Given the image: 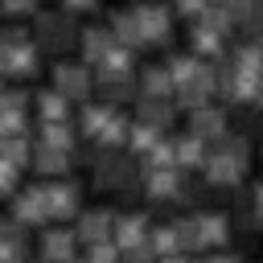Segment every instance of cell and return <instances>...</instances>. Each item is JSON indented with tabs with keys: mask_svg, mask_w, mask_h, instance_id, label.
<instances>
[{
	"mask_svg": "<svg viewBox=\"0 0 263 263\" xmlns=\"http://www.w3.org/2000/svg\"><path fill=\"white\" fill-rule=\"evenodd\" d=\"M251 173V140L238 136V132H226L218 144H210L205 152V164H201V177L210 189H242Z\"/></svg>",
	"mask_w": 263,
	"mask_h": 263,
	"instance_id": "1",
	"label": "cell"
},
{
	"mask_svg": "<svg viewBox=\"0 0 263 263\" xmlns=\"http://www.w3.org/2000/svg\"><path fill=\"white\" fill-rule=\"evenodd\" d=\"M99 193H132L140 185V160L123 148H99V156L86 164Z\"/></svg>",
	"mask_w": 263,
	"mask_h": 263,
	"instance_id": "2",
	"label": "cell"
},
{
	"mask_svg": "<svg viewBox=\"0 0 263 263\" xmlns=\"http://www.w3.org/2000/svg\"><path fill=\"white\" fill-rule=\"evenodd\" d=\"M37 53H49V58H66V49L78 41V21L62 8L53 12H33V37Z\"/></svg>",
	"mask_w": 263,
	"mask_h": 263,
	"instance_id": "3",
	"label": "cell"
},
{
	"mask_svg": "<svg viewBox=\"0 0 263 263\" xmlns=\"http://www.w3.org/2000/svg\"><path fill=\"white\" fill-rule=\"evenodd\" d=\"M140 189L152 205H189V177L177 168H140Z\"/></svg>",
	"mask_w": 263,
	"mask_h": 263,
	"instance_id": "4",
	"label": "cell"
},
{
	"mask_svg": "<svg viewBox=\"0 0 263 263\" xmlns=\"http://www.w3.org/2000/svg\"><path fill=\"white\" fill-rule=\"evenodd\" d=\"M132 16H136V29H140L144 45H160L164 49L173 41V8L164 0H136Z\"/></svg>",
	"mask_w": 263,
	"mask_h": 263,
	"instance_id": "5",
	"label": "cell"
},
{
	"mask_svg": "<svg viewBox=\"0 0 263 263\" xmlns=\"http://www.w3.org/2000/svg\"><path fill=\"white\" fill-rule=\"evenodd\" d=\"M0 74H4V78H16V82H29V78L41 74V53H37V45L29 41L25 29H16L12 41H8V49L0 53Z\"/></svg>",
	"mask_w": 263,
	"mask_h": 263,
	"instance_id": "6",
	"label": "cell"
},
{
	"mask_svg": "<svg viewBox=\"0 0 263 263\" xmlns=\"http://www.w3.org/2000/svg\"><path fill=\"white\" fill-rule=\"evenodd\" d=\"M41 193H45L49 222H74V214L82 210V197H86L82 185L74 181V173H70V177H53V181H45Z\"/></svg>",
	"mask_w": 263,
	"mask_h": 263,
	"instance_id": "7",
	"label": "cell"
},
{
	"mask_svg": "<svg viewBox=\"0 0 263 263\" xmlns=\"http://www.w3.org/2000/svg\"><path fill=\"white\" fill-rule=\"evenodd\" d=\"M78 255H82V247H78L70 222H49L37 230V259L41 263H74Z\"/></svg>",
	"mask_w": 263,
	"mask_h": 263,
	"instance_id": "8",
	"label": "cell"
},
{
	"mask_svg": "<svg viewBox=\"0 0 263 263\" xmlns=\"http://www.w3.org/2000/svg\"><path fill=\"white\" fill-rule=\"evenodd\" d=\"M66 103H86L90 99V90H95V74H90V66H82V62H70V58H58L53 62V82H49Z\"/></svg>",
	"mask_w": 263,
	"mask_h": 263,
	"instance_id": "9",
	"label": "cell"
},
{
	"mask_svg": "<svg viewBox=\"0 0 263 263\" xmlns=\"http://www.w3.org/2000/svg\"><path fill=\"white\" fill-rule=\"evenodd\" d=\"M8 218L21 226V230H41V226H49V210H45V193H41V185H21L12 197H8Z\"/></svg>",
	"mask_w": 263,
	"mask_h": 263,
	"instance_id": "10",
	"label": "cell"
},
{
	"mask_svg": "<svg viewBox=\"0 0 263 263\" xmlns=\"http://www.w3.org/2000/svg\"><path fill=\"white\" fill-rule=\"evenodd\" d=\"M226 132H230V119H226V107H222V103H201V107L185 111V136L201 140L205 148L218 144Z\"/></svg>",
	"mask_w": 263,
	"mask_h": 263,
	"instance_id": "11",
	"label": "cell"
},
{
	"mask_svg": "<svg viewBox=\"0 0 263 263\" xmlns=\"http://www.w3.org/2000/svg\"><path fill=\"white\" fill-rule=\"evenodd\" d=\"M111 222H115V210L111 205H82L70 222L78 247H95V242H107L111 238Z\"/></svg>",
	"mask_w": 263,
	"mask_h": 263,
	"instance_id": "12",
	"label": "cell"
},
{
	"mask_svg": "<svg viewBox=\"0 0 263 263\" xmlns=\"http://www.w3.org/2000/svg\"><path fill=\"white\" fill-rule=\"evenodd\" d=\"M189 214H193V222H197L201 251H226V247H230V234H234L230 214H222V210H189Z\"/></svg>",
	"mask_w": 263,
	"mask_h": 263,
	"instance_id": "13",
	"label": "cell"
},
{
	"mask_svg": "<svg viewBox=\"0 0 263 263\" xmlns=\"http://www.w3.org/2000/svg\"><path fill=\"white\" fill-rule=\"evenodd\" d=\"M230 226L242 230V234H259V226H263V185H247V189L234 197Z\"/></svg>",
	"mask_w": 263,
	"mask_h": 263,
	"instance_id": "14",
	"label": "cell"
},
{
	"mask_svg": "<svg viewBox=\"0 0 263 263\" xmlns=\"http://www.w3.org/2000/svg\"><path fill=\"white\" fill-rule=\"evenodd\" d=\"M148 226H152V218H148L144 210H115L111 242H115L119 251H127V247H136V242H144V238H148Z\"/></svg>",
	"mask_w": 263,
	"mask_h": 263,
	"instance_id": "15",
	"label": "cell"
},
{
	"mask_svg": "<svg viewBox=\"0 0 263 263\" xmlns=\"http://www.w3.org/2000/svg\"><path fill=\"white\" fill-rule=\"evenodd\" d=\"M132 119L164 136V132H173V123H177V107H173V99H148V95H136V115H132Z\"/></svg>",
	"mask_w": 263,
	"mask_h": 263,
	"instance_id": "16",
	"label": "cell"
},
{
	"mask_svg": "<svg viewBox=\"0 0 263 263\" xmlns=\"http://www.w3.org/2000/svg\"><path fill=\"white\" fill-rule=\"evenodd\" d=\"M74 156H78V152H62V148L33 144L29 168H33V173H41L45 181H53V177H70V173H74Z\"/></svg>",
	"mask_w": 263,
	"mask_h": 263,
	"instance_id": "17",
	"label": "cell"
},
{
	"mask_svg": "<svg viewBox=\"0 0 263 263\" xmlns=\"http://www.w3.org/2000/svg\"><path fill=\"white\" fill-rule=\"evenodd\" d=\"M205 152H210V148H205L201 140H193V136H185V132L173 136V168H177V173H185V177H189V173H201Z\"/></svg>",
	"mask_w": 263,
	"mask_h": 263,
	"instance_id": "18",
	"label": "cell"
},
{
	"mask_svg": "<svg viewBox=\"0 0 263 263\" xmlns=\"http://www.w3.org/2000/svg\"><path fill=\"white\" fill-rule=\"evenodd\" d=\"M90 74H95V78H132V74H136V53L123 49V45H111V49L90 66Z\"/></svg>",
	"mask_w": 263,
	"mask_h": 263,
	"instance_id": "19",
	"label": "cell"
},
{
	"mask_svg": "<svg viewBox=\"0 0 263 263\" xmlns=\"http://www.w3.org/2000/svg\"><path fill=\"white\" fill-rule=\"evenodd\" d=\"M37 144H45V148H62V152H78V127H74V119H49V123H37Z\"/></svg>",
	"mask_w": 263,
	"mask_h": 263,
	"instance_id": "20",
	"label": "cell"
},
{
	"mask_svg": "<svg viewBox=\"0 0 263 263\" xmlns=\"http://www.w3.org/2000/svg\"><path fill=\"white\" fill-rule=\"evenodd\" d=\"M132 78H136V95H148V99H173V82H168V74H164L160 62L140 66Z\"/></svg>",
	"mask_w": 263,
	"mask_h": 263,
	"instance_id": "21",
	"label": "cell"
},
{
	"mask_svg": "<svg viewBox=\"0 0 263 263\" xmlns=\"http://www.w3.org/2000/svg\"><path fill=\"white\" fill-rule=\"evenodd\" d=\"M185 53H193L197 62H222L226 58V41L218 33L201 29V25H189V49Z\"/></svg>",
	"mask_w": 263,
	"mask_h": 263,
	"instance_id": "22",
	"label": "cell"
},
{
	"mask_svg": "<svg viewBox=\"0 0 263 263\" xmlns=\"http://www.w3.org/2000/svg\"><path fill=\"white\" fill-rule=\"evenodd\" d=\"M78 49H82V66H95L115 41H111V33H107V25H90V29H78V41H74Z\"/></svg>",
	"mask_w": 263,
	"mask_h": 263,
	"instance_id": "23",
	"label": "cell"
},
{
	"mask_svg": "<svg viewBox=\"0 0 263 263\" xmlns=\"http://www.w3.org/2000/svg\"><path fill=\"white\" fill-rule=\"evenodd\" d=\"M107 33H111V41L115 45H123V49H144V41H140V29H136V16H132V8H119L111 21H107Z\"/></svg>",
	"mask_w": 263,
	"mask_h": 263,
	"instance_id": "24",
	"label": "cell"
},
{
	"mask_svg": "<svg viewBox=\"0 0 263 263\" xmlns=\"http://www.w3.org/2000/svg\"><path fill=\"white\" fill-rule=\"evenodd\" d=\"M255 103H259V74L234 70V78H230V90H226V103H222V107H255Z\"/></svg>",
	"mask_w": 263,
	"mask_h": 263,
	"instance_id": "25",
	"label": "cell"
},
{
	"mask_svg": "<svg viewBox=\"0 0 263 263\" xmlns=\"http://www.w3.org/2000/svg\"><path fill=\"white\" fill-rule=\"evenodd\" d=\"M173 226V242H177V255H201V234H197V222L193 214H181V218H168Z\"/></svg>",
	"mask_w": 263,
	"mask_h": 263,
	"instance_id": "26",
	"label": "cell"
},
{
	"mask_svg": "<svg viewBox=\"0 0 263 263\" xmlns=\"http://www.w3.org/2000/svg\"><path fill=\"white\" fill-rule=\"evenodd\" d=\"M29 107L37 111V119H41V123H49V119H70V107H74V103H66L53 86H45V90H37V95H33V103H29Z\"/></svg>",
	"mask_w": 263,
	"mask_h": 263,
	"instance_id": "27",
	"label": "cell"
},
{
	"mask_svg": "<svg viewBox=\"0 0 263 263\" xmlns=\"http://www.w3.org/2000/svg\"><path fill=\"white\" fill-rule=\"evenodd\" d=\"M95 90H99V103L119 107L136 99V78H95Z\"/></svg>",
	"mask_w": 263,
	"mask_h": 263,
	"instance_id": "28",
	"label": "cell"
},
{
	"mask_svg": "<svg viewBox=\"0 0 263 263\" xmlns=\"http://www.w3.org/2000/svg\"><path fill=\"white\" fill-rule=\"evenodd\" d=\"M127 127H132V119L115 107L111 115H107V123L99 127V136L90 140V144H99V148H123V140H127Z\"/></svg>",
	"mask_w": 263,
	"mask_h": 263,
	"instance_id": "29",
	"label": "cell"
},
{
	"mask_svg": "<svg viewBox=\"0 0 263 263\" xmlns=\"http://www.w3.org/2000/svg\"><path fill=\"white\" fill-rule=\"evenodd\" d=\"M234 70H247V74H259L263 66V53H259V41L255 37H242L238 45H230V58H226Z\"/></svg>",
	"mask_w": 263,
	"mask_h": 263,
	"instance_id": "30",
	"label": "cell"
},
{
	"mask_svg": "<svg viewBox=\"0 0 263 263\" xmlns=\"http://www.w3.org/2000/svg\"><path fill=\"white\" fill-rule=\"evenodd\" d=\"M29 156H33V136H4L0 140V160H8L12 168H29Z\"/></svg>",
	"mask_w": 263,
	"mask_h": 263,
	"instance_id": "31",
	"label": "cell"
},
{
	"mask_svg": "<svg viewBox=\"0 0 263 263\" xmlns=\"http://www.w3.org/2000/svg\"><path fill=\"white\" fill-rule=\"evenodd\" d=\"M29 242H33V238H29V230H21L8 214H0V247H8V251L25 263V259H29Z\"/></svg>",
	"mask_w": 263,
	"mask_h": 263,
	"instance_id": "32",
	"label": "cell"
},
{
	"mask_svg": "<svg viewBox=\"0 0 263 263\" xmlns=\"http://www.w3.org/2000/svg\"><path fill=\"white\" fill-rule=\"evenodd\" d=\"M160 66H164L168 82H173V86H181V82H189V78L197 74V66H201V62H197L193 53H168V58H164Z\"/></svg>",
	"mask_w": 263,
	"mask_h": 263,
	"instance_id": "33",
	"label": "cell"
},
{
	"mask_svg": "<svg viewBox=\"0 0 263 263\" xmlns=\"http://www.w3.org/2000/svg\"><path fill=\"white\" fill-rule=\"evenodd\" d=\"M193 25H201V29H210V33H218L222 41H226V33L234 29V21L226 16V8H222V4H205V8H201V16H197Z\"/></svg>",
	"mask_w": 263,
	"mask_h": 263,
	"instance_id": "34",
	"label": "cell"
},
{
	"mask_svg": "<svg viewBox=\"0 0 263 263\" xmlns=\"http://www.w3.org/2000/svg\"><path fill=\"white\" fill-rule=\"evenodd\" d=\"M140 168H173V136H160V140L140 156Z\"/></svg>",
	"mask_w": 263,
	"mask_h": 263,
	"instance_id": "35",
	"label": "cell"
},
{
	"mask_svg": "<svg viewBox=\"0 0 263 263\" xmlns=\"http://www.w3.org/2000/svg\"><path fill=\"white\" fill-rule=\"evenodd\" d=\"M144 242L152 247V255H156V259H160V255H177V242H173V226H168V222H152Z\"/></svg>",
	"mask_w": 263,
	"mask_h": 263,
	"instance_id": "36",
	"label": "cell"
},
{
	"mask_svg": "<svg viewBox=\"0 0 263 263\" xmlns=\"http://www.w3.org/2000/svg\"><path fill=\"white\" fill-rule=\"evenodd\" d=\"M82 259L86 263H119V247L107 238V242H95V247H82Z\"/></svg>",
	"mask_w": 263,
	"mask_h": 263,
	"instance_id": "37",
	"label": "cell"
},
{
	"mask_svg": "<svg viewBox=\"0 0 263 263\" xmlns=\"http://www.w3.org/2000/svg\"><path fill=\"white\" fill-rule=\"evenodd\" d=\"M21 185H25V181H21V168H12L8 160H0V201H8Z\"/></svg>",
	"mask_w": 263,
	"mask_h": 263,
	"instance_id": "38",
	"label": "cell"
},
{
	"mask_svg": "<svg viewBox=\"0 0 263 263\" xmlns=\"http://www.w3.org/2000/svg\"><path fill=\"white\" fill-rule=\"evenodd\" d=\"M189 263H247V255L226 247V251H201V255H193Z\"/></svg>",
	"mask_w": 263,
	"mask_h": 263,
	"instance_id": "39",
	"label": "cell"
},
{
	"mask_svg": "<svg viewBox=\"0 0 263 263\" xmlns=\"http://www.w3.org/2000/svg\"><path fill=\"white\" fill-rule=\"evenodd\" d=\"M205 4H210V0H173L168 8H173V16H185V21L193 25V21L201 16V8H205Z\"/></svg>",
	"mask_w": 263,
	"mask_h": 263,
	"instance_id": "40",
	"label": "cell"
},
{
	"mask_svg": "<svg viewBox=\"0 0 263 263\" xmlns=\"http://www.w3.org/2000/svg\"><path fill=\"white\" fill-rule=\"evenodd\" d=\"M0 12L4 16H33L37 12V0H0Z\"/></svg>",
	"mask_w": 263,
	"mask_h": 263,
	"instance_id": "41",
	"label": "cell"
},
{
	"mask_svg": "<svg viewBox=\"0 0 263 263\" xmlns=\"http://www.w3.org/2000/svg\"><path fill=\"white\" fill-rule=\"evenodd\" d=\"M99 4H103V0H62V12H70V16H78V12H99Z\"/></svg>",
	"mask_w": 263,
	"mask_h": 263,
	"instance_id": "42",
	"label": "cell"
},
{
	"mask_svg": "<svg viewBox=\"0 0 263 263\" xmlns=\"http://www.w3.org/2000/svg\"><path fill=\"white\" fill-rule=\"evenodd\" d=\"M156 263H189V255H160Z\"/></svg>",
	"mask_w": 263,
	"mask_h": 263,
	"instance_id": "43",
	"label": "cell"
},
{
	"mask_svg": "<svg viewBox=\"0 0 263 263\" xmlns=\"http://www.w3.org/2000/svg\"><path fill=\"white\" fill-rule=\"evenodd\" d=\"M25 263H41V259H33V255H29V259H25Z\"/></svg>",
	"mask_w": 263,
	"mask_h": 263,
	"instance_id": "44",
	"label": "cell"
},
{
	"mask_svg": "<svg viewBox=\"0 0 263 263\" xmlns=\"http://www.w3.org/2000/svg\"><path fill=\"white\" fill-rule=\"evenodd\" d=\"M210 4H226V0H210Z\"/></svg>",
	"mask_w": 263,
	"mask_h": 263,
	"instance_id": "45",
	"label": "cell"
},
{
	"mask_svg": "<svg viewBox=\"0 0 263 263\" xmlns=\"http://www.w3.org/2000/svg\"><path fill=\"white\" fill-rule=\"evenodd\" d=\"M0 82H4V74H0Z\"/></svg>",
	"mask_w": 263,
	"mask_h": 263,
	"instance_id": "46",
	"label": "cell"
},
{
	"mask_svg": "<svg viewBox=\"0 0 263 263\" xmlns=\"http://www.w3.org/2000/svg\"><path fill=\"white\" fill-rule=\"evenodd\" d=\"M0 140H4V136H0Z\"/></svg>",
	"mask_w": 263,
	"mask_h": 263,
	"instance_id": "47",
	"label": "cell"
},
{
	"mask_svg": "<svg viewBox=\"0 0 263 263\" xmlns=\"http://www.w3.org/2000/svg\"><path fill=\"white\" fill-rule=\"evenodd\" d=\"M247 263H251V259H247Z\"/></svg>",
	"mask_w": 263,
	"mask_h": 263,
	"instance_id": "48",
	"label": "cell"
}]
</instances>
